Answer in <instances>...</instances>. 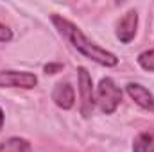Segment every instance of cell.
Instances as JSON below:
<instances>
[{"mask_svg": "<svg viewBox=\"0 0 154 152\" xmlns=\"http://www.w3.org/2000/svg\"><path fill=\"white\" fill-rule=\"evenodd\" d=\"M0 152H32V147L23 138H9L0 143Z\"/></svg>", "mask_w": 154, "mask_h": 152, "instance_id": "obj_9", "label": "cell"}, {"mask_svg": "<svg viewBox=\"0 0 154 152\" xmlns=\"http://www.w3.org/2000/svg\"><path fill=\"white\" fill-rule=\"evenodd\" d=\"M138 65H140L143 70L154 72V48L152 50H147V52H143V54L138 56Z\"/></svg>", "mask_w": 154, "mask_h": 152, "instance_id": "obj_10", "label": "cell"}, {"mask_svg": "<svg viewBox=\"0 0 154 152\" xmlns=\"http://www.w3.org/2000/svg\"><path fill=\"white\" fill-rule=\"evenodd\" d=\"M2 125H4V111L0 109V129H2Z\"/></svg>", "mask_w": 154, "mask_h": 152, "instance_id": "obj_13", "label": "cell"}, {"mask_svg": "<svg viewBox=\"0 0 154 152\" xmlns=\"http://www.w3.org/2000/svg\"><path fill=\"white\" fill-rule=\"evenodd\" d=\"M63 68V65H47L45 66V72L47 74H56L57 70H61Z\"/></svg>", "mask_w": 154, "mask_h": 152, "instance_id": "obj_12", "label": "cell"}, {"mask_svg": "<svg viewBox=\"0 0 154 152\" xmlns=\"http://www.w3.org/2000/svg\"><path fill=\"white\" fill-rule=\"evenodd\" d=\"M52 100L56 102V106H59L61 109H70L75 104V93L74 88L68 82H59L54 86L52 90Z\"/></svg>", "mask_w": 154, "mask_h": 152, "instance_id": "obj_5", "label": "cell"}, {"mask_svg": "<svg viewBox=\"0 0 154 152\" xmlns=\"http://www.w3.org/2000/svg\"><path fill=\"white\" fill-rule=\"evenodd\" d=\"M52 22H54L56 29L59 31V34H63V38L68 39V43L74 48H77V52H81L84 57H88V59H91V61H95L102 66L118 65V57L115 54H111V52L100 48L99 45H95L93 41H90L82 34V31L79 27H75L74 23H70L68 20H65L61 16H52Z\"/></svg>", "mask_w": 154, "mask_h": 152, "instance_id": "obj_1", "label": "cell"}, {"mask_svg": "<svg viewBox=\"0 0 154 152\" xmlns=\"http://www.w3.org/2000/svg\"><path fill=\"white\" fill-rule=\"evenodd\" d=\"M95 102L99 104L100 111L106 114H111L118 108V104L122 102V91L113 82V79H109V77L100 79V82L97 86V99H95Z\"/></svg>", "mask_w": 154, "mask_h": 152, "instance_id": "obj_2", "label": "cell"}, {"mask_svg": "<svg viewBox=\"0 0 154 152\" xmlns=\"http://www.w3.org/2000/svg\"><path fill=\"white\" fill-rule=\"evenodd\" d=\"M136 25H138V14L136 11H129L125 13V16L120 20L118 27H116V38L122 43H129L136 34Z\"/></svg>", "mask_w": 154, "mask_h": 152, "instance_id": "obj_6", "label": "cell"}, {"mask_svg": "<svg viewBox=\"0 0 154 152\" xmlns=\"http://www.w3.org/2000/svg\"><path fill=\"white\" fill-rule=\"evenodd\" d=\"M11 39H13V32H11V29L0 23V41H11Z\"/></svg>", "mask_w": 154, "mask_h": 152, "instance_id": "obj_11", "label": "cell"}, {"mask_svg": "<svg viewBox=\"0 0 154 152\" xmlns=\"http://www.w3.org/2000/svg\"><path fill=\"white\" fill-rule=\"evenodd\" d=\"M79 75V93H81V113L82 116H90L93 111V82H91V75L88 74L86 68H79L77 70Z\"/></svg>", "mask_w": 154, "mask_h": 152, "instance_id": "obj_3", "label": "cell"}, {"mask_svg": "<svg viewBox=\"0 0 154 152\" xmlns=\"http://www.w3.org/2000/svg\"><path fill=\"white\" fill-rule=\"evenodd\" d=\"M133 152H154V129L152 131L140 132L134 138Z\"/></svg>", "mask_w": 154, "mask_h": 152, "instance_id": "obj_8", "label": "cell"}, {"mask_svg": "<svg viewBox=\"0 0 154 152\" xmlns=\"http://www.w3.org/2000/svg\"><path fill=\"white\" fill-rule=\"evenodd\" d=\"M127 93L129 97L138 104L142 106L143 109H149V111H154V95L142 84H136V82H129L127 84Z\"/></svg>", "mask_w": 154, "mask_h": 152, "instance_id": "obj_7", "label": "cell"}, {"mask_svg": "<svg viewBox=\"0 0 154 152\" xmlns=\"http://www.w3.org/2000/svg\"><path fill=\"white\" fill-rule=\"evenodd\" d=\"M38 84V77L29 72L16 70H0V88H34Z\"/></svg>", "mask_w": 154, "mask_h": 152, "instance_id": "obj_4", "label": "cell"}]
</instances>
